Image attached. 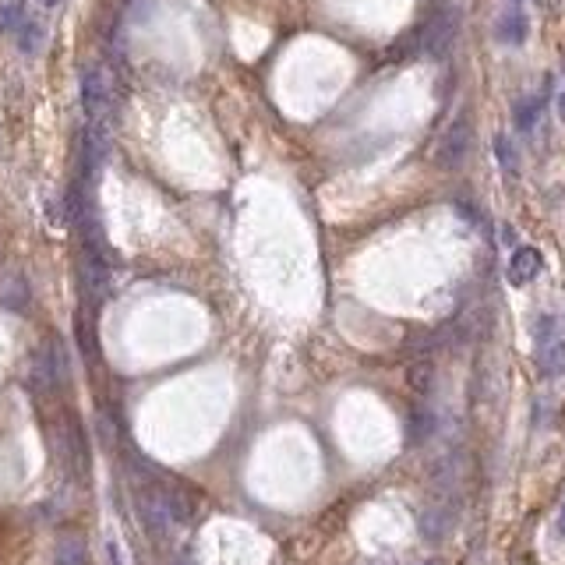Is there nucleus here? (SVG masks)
I'll use <instances>...</instances> for the list:
<instances>
[{"label": "nucleus", "instance_id": "obj_1", "mask_svg": "<svg viewBox=\"0 0 565 565\" xmlns=\"http://www.w3.org/2000/svg\"><path fill=\"white\" fill-rule=\"evenodd\" d=\"M533 339H537V367L541 375L555 378L565 371V329L555 315H541L537 318V329H533Z\"/></svg>", "mask_w": 565, "mask_h": 565}, {"label": "nucleus", "instance_id": "obj_2", "mask_svg": "<svg viewBox=\"0 0 565 565\" xmlns=\"http://www.w3.org/2000/svg\"><path fill=\"white\" fill-rule=\"evenodd\" d=\"M33 382L46 393H57L67 385V354L61 339H46L39 350H35L33 361Z\"/></svg>", "mask_w": 565, "mask_h": 565}, {"label": "nucleus", "instance_id": "obj_3", "mask_svg": "<svg viewBox=\"0 0 565 565\" xmlns=\"http://www.w3.org/2000/svg\"><path fill=\"white\" fill-rule=\"evenodd\" d=\"M470 145H473V121H470L466 113H460V117L449 124V132L442 134L438 152H434V163L442 170H456L466 156H470Z\"/></svg>", "mask_w": 565, "mask_h": 565}, {"label": "nucleus", "instance_id": "obj_4", "mask_svg": "<svg viewBox=\"0 0 565 565\" xmlns=\"http://www.w3.org/2000/svg\"><path fill=\"white\" fill-rule=\"evenodd\" d=\"M82 110L93 124H100L110 110V74L100 64H89L82 71Z\"/></svg>", "mask_w": 565, "mask_h": 565}, {"label": "nucleus", "instance_id": "obj_5", "mask_svg": "<svg viewBox=\"0 0 565 565\" xmlns=\"http://www.w3.org/2000/svg\"><path fill=\"white\" fill-rule=\"evenodd\" d=\"M544 268V258L537 248H516L512 258H509V283L512 287H527L537 279V272Z\"/></svg>", "mask_w": 565, "mask_h": 565}, {"label": "nucleus", "instance_id": "obj_6", "mask_svg": "<svg viewBox=\"0 0 565 565\" xmlns=\"http://www.w3.org/2000/svg\"><path fill=\"white\" fill-rule=\"evenodd\" d=\"M156 492H160V499L167 505L173 523H191L195 520V499L184 488H177V484H156Z\"/></svg>", "mask_w": 565, "mask_h": 565}, {"label": "nucleus", "instance_id": "obj_7", "mask_svg": "<svg viewBox=\"0 0 565 565\" xmlns=\"http://www.w3.org/2000/svg\"><path fill=\"white\" fill-rule=\"evenodd\" d=\"M527 33H531V22H527V15L520 7H509L499 18V25H495V35H499V43H505V46H520L527 39Z\"/></svg>", "mask_w": 565, "mask_h": 565}, {"label": "nucleus", "instance_id": "obj_8", "mask_svg": "<svg viewBox=\"0 0 565 565\" xmlns=\"http://www.w3.org/2000/svg\"><path fill=\"white\" fill-rule=\"evenodd\" d=\"M54 565H89V548L78 533H64L54 548Z\"/></svg>", "mask_w": 565, "mask_h": 565}, {"label": "nucleus", "instance_id": "obj_9", "mask_svg": "<svg viewBox=\"0 0 565 565\" xmlns=\"http://www.w3.org/2000/svg\"><path fill=\"white\" fill-rule=\"evenodd\" d=\"M541 113H544V100L541 96H527V100H520L512 106V121H516V132L531 134L537 128V121H541Z\"/></svg>", "mask_w": 565, "mask_h": 565}, {"label": "nucleus", "instance_id": "obj_10", "mask_svg": "<svg viewBox=\"0 0 565 565\" xmlns=\"http://www.w3.org/2000/svg\"><path fill=\"white\" fill-rule=\"evenodd\" d=\"M449 509H442V505H432V509H424V516H421V533L424 537H432V541H438L442 533L449 531Z\"/></svg>", "mask_w": 565, "mask_h": 565}, {"label": "nucleus", "instance_id": "obj_11", "mask_svg": "<svg viewBox=\"0 0 565 565\" xmlns=\"http://www.w3.org/2000/svg\"><path fill=\"white\" fill-rule=\"evenodd\" d=\"M432 432H434V414L428 406H417L410 414V442H424Z\"/></svg>", "mask_w": 565, "mask_h": 565}, {"label": "nucleus", "instance_id": "obj_12", "mask_svg": "<svg viewBox=\"0 0 565 565\" xmlns=\"http://www.w3.org/2000/svg\"><path fill=\"white\" fill-rule=\"evenodd\" d=\"M0 300H4V307H11V311H22V307H25V300H29L25 279H7V287L0 290Z\"/></svg>", "mask_w": 565, "mask_h": 565}, {"label": "nucleus", "instance_id": "obj_13", "mask_svg": "<svg viewBox=\"0 0 565 565\" xmlns=\"http://www.w3.org/2000/svg\"><path fill=\"white\" fill-rule=\"evenodd\" d=\"M495 160H499L502 170H505L509 177H516V170H520V163H516V149H512V141H509L505 134L495 138Z\"/></svg>", "mask_w": 565, "mask_h": 565}, {"label": "nucleus", "instance_id": "obj_14", "mask_svg": "<svg viewBox=\"0 0 565 565\" xmlns=\"http://www.w3.org/2000/svg\"><path fill=\"white\" fill-rule=\"evenodd\" d=\"M15 33H18V46H22L25 54H35V46H39V39H43V29L35 25L33 18H25V22H22Z\"/></svg>", "mask_w": 565, "mask_h": 565}, {"label": "nucleus", "instance_id": "obj_15", "mask_svg": "<svg viewBox=\"0 0 565 565\" xmlns=\"http://www.w3.org/2000/svg\"><path fill=\"white\" fill-rule=\"evenodd\" d=\"M22 22H25L22 4H4V7H0V29H18Z\"/></svg>", "mask_w": 565, "mask_h": 565}, {"label": "nucleus", "instance_id": "obj_16", "mask_svg": "<svg viewBox=\"0 0 565 565\" xmlns=\"http://www.w3.org/2000/svg\"><path fill=\"white\" fill-rule=\"evenodd\" d=\"M410 385L424 396V393L432 389V365H414L410 367Z\"/></svg>", "mask_w": 565, "mask_h": 565}, {"label": "nucleus", "instance_id": "obj_17", "mask_svg": "<svg viewBox=\"0 0 565 565\" xmlns=\"http://www.w3.org/2000/svg\"><path fill=\"white\" fill-rule=\"evenodd\" d=\"M559 533L565 537V505H562V512H559Z\"/></svg>", "mask_w": 565, "mask_h": 565}, {"label": "nucleus", "instance_id": "obj_18", "mask_svg": "<svg viewBox=\"0 0 565 565\" xmlns=\"http://www.w3.org/2000/svg\"><path fill=\"white\" fill-rule=\"evenodd\" d=\"M559 117H562V121H565V93H562V96H559Z\"/></svg>", "mask_w": 565, "mask_h": 565}, {"label": "nucleus", "instance_id": "obj_19", "mask_svg": "<svg viewBox=\"0 0 565 565\" xmlns=\"http://www.w3.org/2000/svg\"><path fill=\"white\" fill-rule=\"evenodd\" d=\"M43 4H46V7H57V4H61V0H43Z\"/></svg>", "mask_w": 565, "mask_h": 565}, {"label": "nucleus", "instance_id": "obj_20", "mask_svg": "<svg viewBox=\"0 0 565 565\" xmlns=\"http://www.w3.org/2000/svg\"><path fill=\"white\" fill-rule=\"evenodd\" d=\"M424 565H438V562H424Z\"/></svg>", "mask_w": 565, "mask_h": 565}]
</instances>
